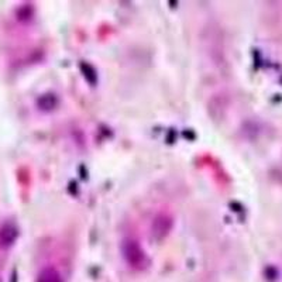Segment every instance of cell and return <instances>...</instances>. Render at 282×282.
<instances>
[{
  "mask_svg": "<svg viewBox=\"0 0 282 282\" xmlns=\"http://www.w3.org/2000/svg\"><path fill=\"white\" fill-rule=\"evenodd\" d=\"M37 282H63V280H61V275L58 274V271L55 268L48 267V268L42 270Z\"/></svg>",
  "mask_w": 282,
  "mask_h": 282,
  "instance_id": "obj_1",
  "label": "cell"
}]
</instances>
